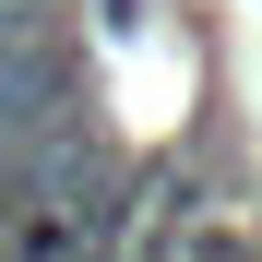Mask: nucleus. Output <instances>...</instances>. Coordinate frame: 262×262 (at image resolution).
Here are the masks:
<instances>
[{
    "label": "nucleus",
    "mask_w": 262,
    "mask_h": 262,
    "mask_svg": "<svg viewBox=\"0 0 262 262\" xmlns=\"http://www.w3.org/2000/svg\"><path fill=\"white\" fill-rule=\"evenodd\" d=\"M60 119V72L36 36H0V167H24V143Z\"/></svg>",
    "instance_id": "nucleus-1"
},
{
    "label": "nucleus",
    "mask_w": 262,
    "mask_h": 262,
    "mask_svg": "<svg viewBox=\"0 0 262 262\" xmlns=\"http://www.w3.org/2000/svg\"><path fill=\"white\" fill-rule=\"evenodd\" d=\"M0 36H24V0H0Z\"/></svg>",
    "instance_id": "nucleus-2"
}]
</instances>
